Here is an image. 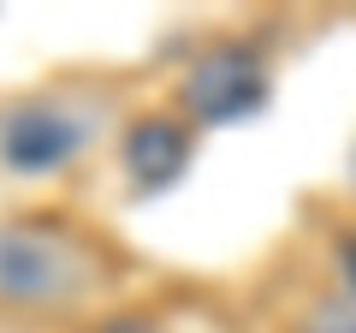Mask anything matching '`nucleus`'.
Masks as SVG:
<instances>
[{"label": "nucleus", "instance_id": "nucleus-3", "mask_svg": "<svg viewBox=\"0 0 356 333\" xmlns=\"http://www.w3.org/2000/svg\"><path fill=\"white\" fill-rule=\"evenodd\" d=\"M102 131V114L65 102V95H18L0 114V161L42 179V173H65L77 155L89 149V137Z\"/></svg>", "mask_w": 356, "mask_h": 333}, {"label": "nucleus", "instance_id": "nucleus-2", "mask_svg": "<svg viewBox=\"0 0 356 333\" xmlns=\"http://www.w3.org/2000/svg\"><path fill=\"white\" fill-rule=\"evenodd\" d=\"M273 95V72H267V54L255 42H208V48L191 54L184 77H178V102H184V119L196 125H238V119H255Z\"/></svg>", "mask_w": 356, "mask_h": 333}, {"label": "nucleus", "instance_id": "nucleus-4", "mask_svg": "<svg viewBox=\"0 0 356 333\" xmlns=\"http://www.w3.org/2000/svg\"><path fill=\"white\" fill-rule=\"evenodd\" d=\"M119 161H125V179L137 196H166L196 161V137H191V119H172V114H143L125 125L119 137Z\"/></svg>", "mask_w": 356, "mask_h": 333}, {"label": "nucleus", "instance_id": "nucleus-1", "mask_svg": "<svg viewBox=\"0 0 356 333\" xmlns=\"http://www.w3.org/2000/svg\"><path fill=\"white\" fill-rule=\"evenodd\" d=\"M107 274L113 262H107L102 238L36 215L0 220V309L60 316V309L89 304L107 286Z\"/></svg>", "mask_w": 356, "mask_h": 333}, {"label": "nucleus", "instance_id": "nucleus-6", "mask_svg": "<svg viewBox=\"0 0 356 333\" xmlns=\"http://www.w3.org/2000/svg\"><path fill=\"white\" fill-rule=\"evenodd\" d=\"M350 166H356V161H350Z\"/></svg>", "mask_w": 356, "mask_h": 333}, {"label": "nucleus", "instance_id": "nucleus-5", "mask_svg": "<svg viewBox=\"0 0 356 333\" xmlns=\"http://www.w3.org/2000/svg\"><path fill=\"white\" fill-rule=\"evenodd\" d=\"M297 333H356V292L350 286H332L315 304L297 316Z\"/></svg>", "mask_w": 356, "mask_h": 333}]
</instances>
